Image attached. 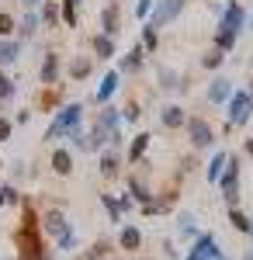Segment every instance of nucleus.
Here are the masks:
<instances>
[{"label":"nucleus","mask_w":253,"mask_h":260,"mask_svg":"<svg viewBox=\"0 0 253 260\" xmlns=\"http://www.w3.org/2000/svg\"><path fill=\"white\" fill-rule=\"evenodd\" d=\"M39 28H42V18H39V14H35V11H28V14L21 18V24H18L21 39H31V35H35Z\"/></svg>","instance_id":"nucleus-19"},{"label":"nucleus","mask_w":253,"mask_h":260,"mask_svg":"<svg viewBox=\"0 0 253 260\" xmlns=\"http://www.w3.org/2000/svg\"><path fill=\"white\" fill-rule=\"evenodd\" d=\"M7 139H11V121L0 118V142H7Z\"/></svg>","instance_id":"nucleus-39"},{"label":"nucleus","mask_w":253,"mask_h":260,"mask_svg":"<svg viewBox=\"0 0 253 260\" xmlns=\"http://www.w3.org/2000/svg\"><path fill=\"white\" fill-rule=\"evenodd\" d=\"M142 56H146V49H142V45H136L129 56H121V62H118V73H139V66H142Z\"/></svg>","instance_id":"nucleus-14"},{"label":"nucleus","mask_w":253,"mask_h":260,"mask_svg":"<svg viewBox=\"0 0 253 260\" xmlns=\"http://www.w3.org/2000/svg\"><path fill=\"white\" fill-rule=\"evenodd\" d=\"M153 14V0H136V18L142 21V18H149Z\"/></svg>","instance_id":"nucleus-36"},{"label":"nucleus","mask_w":253,"mask_h":260,"mask_svg":"<svg viewBox=\"0 0 253 260\" xmlns=\"http://www.w3.org/2000/svg\"><path fill=\"white\" fill-rule=\"evenodd\" d=\"M191 253H198V257H205V260H218L222 253H218V243H215L212 233H205V236H198L195 246H191Z\"/></svg>","instance_id":"nucleus-10"},{"label":"nucleus","mask_w":253,"mask_h":260,"mask_svg":"<svg viewBox=\"0 0 253 260\" xmlns=\"http://www.w3.org/2000/svg\"><path fill=\"white\" fill-rule=\"evenodd\" d=\"M180 11H184V0H160V7H156V14H153V28H163V24L174 21Z\"/></svg>","instance_id":"nucleus-7"},{"label":"nucleus","mask_w":253,"mask_h":260,"mask_svg":"<svg viewBox=\"0 0 253 260\" xmlns=\"http://www.w3.org/2000/svg\"><path fill=\"white\" fill-rule=\"evenodd\" d=\"M52 170H56L59 177H66V174L73 170V156H70L66 149H56V153H52Z\"/></svg>","instance_id":"nucleus-22"},{"label":"nucleus","mask_w":253,"mask_h":260,"mask_svg":"<svg viewBox=\"0 0 253 260\" xmlns=\"http://www.w3.org/2000/svg\"><path fill=\"white\" fill-rule=\"evenodd\" d=\"M118 174V153L115 146H104L101 149V177H115Z\"/></svg>","instance_id":"nucleus-15"},{"label":"nucleus","mask_w":253,"mask_h":260,"mask_svg":"<svg viewBox=\"0 0 253 260\" xmlns=\"http://www.w3.org/2000/svg\"><path fill=\"white\" fill-rule=\"evenodd\" d=\"M11 31H14V18H11V14H4V11H0V39H7V35H11Z\"/></svg>","instance_id":"nucleus-35"},{"label":"nucleus","mask_w":253,"mask_h":260,"mask_svg":"<svg viewBox=\"0 0 253 260\" xmlns=\"http://www.w3.org/2000/svg\"><path fill=\"white\" fill-rule=\"evenodd\" d=\"M156 80H160V87H163V90H174V87H180V77H177L174 70H167V66H160V70H156Z\"/></svg>","instance_id":"nucleus-26"},{"label":"nucleus","mask_w":253,"mask_h":260,"mask_svg":"<svg viewBox=\"0 0 253 260\" xmlns=\"http://www.w3.org/2000/svg\"><path fill=\"white\" fill-rule=\"evenodd\" d=\"M62 4H66V7H77V4H80V0H62Z\"/></svg>","instance_id":"nucleus-43"},{"label":"nucleus","mask_w":253,"mask_h":260,"mask_svg":"<svg viewBox=\"0 0 253 260\" xmlns=\"http://www.w3.org/2000/svg\"><path fill=\"white\" fill-rule=\"evenodd\" d=\"M226 115H229V125H246L253 115V98L250 94H236L226 101Z\"/></svg>","instance_id":"nucleus-4"},{"label":"nucleus","mask_w":253,"mask_h":260,"mask_svg":"<svg viewBox=\"0 0 253 260\" xmlns=\"http://www.w3.org/2000/svg\"><path fill=\"white\" fill-rule=\"evenodd\" d=\"M250 28H253V14H250Z\"/></svg>","instance_id":"nucleus-48"},{"label":"nucleus","mask_w":253,"mask_h":260,"mask_svg":"<svg viewBox=\"0 0 253 260\" xmlns=\"http://www.w3.org/2000/svg\"><path fill=\"white\" fill-rule=\"evenodd\" d=\"M222 59H226V52H222V49H208V52L201 56V66H205V70H218Z\"/></svg>","instance_id":"nucleus-27"},{"label":"nucleus","mask_w":253,"mask_h":260,"mask_svg":"<svg viewBox=\"0 0 253 260\" xmlns=\"http://www.w3.org/2000/svg\"><path fill=\"white\" fill-rule=\"evenodd\" d=\"M218 260H222V257H218Z\"/></svg>","instance_id":"nucleus-51"},{"label":"nucleus","mask_w":253,"mask_h":260,"mask_svg":"<svg viewBox=\"0 0 253 260\" xmlns=\"http://www.w3.org/2000/svg\"><path fill=\"white\" fill-rule=\"evenodd\" d=\"M94 125H101L104 132H118V111H115V108H104V111L98 115V121H94Z\"/></svg>","instance_id":"nucleus-25"},{"label":"nucleus","mask_w":253,"mask_h":260,"mask_svg":"<svg viewBox=\"0 0 253 260\" xmlns=\"http://www.w3.org/2000/svg\"><path fill=\"white\" fill-rule=\"evenodd\" d=\"M7 98H14V80L0 70V101H7Z\"/></svg>","instance_id":"nucleus-34"},{"label":"nucleus","mask_w":253,"mask_h":260,"mask_svg":"<svg viewBox=\"0 0 253 260\" xmlns=\"http://www.w3.org/2000/svg\"><path fill=\"white\" fill-rule=\"evenodd\" d=\"M187 136H191V146L195 149H208L215 142V132L205 118H187Z\"/></svg>","instance_id":"nucleus-5"},{"label":"nucleus","mask_w":253,"mask_h":260,"mask_svg":"<svg viewBox=\"0 0 253 260\" xmlns=\"http://www.w3.org/2000/svg\"><path fill=\"white\" fill-rule=\"evenodd\" d=\"M18 52H21V45H18V42H11V39H0V66L14 62V59H18Z\"/></svg>","instance_id":"nucleus-24"},{"label":"nucleus","mask_w":253,"mask_h":260,"mask_svg":"<svg viewBox=\"0 0 253 260\" xmlns=\"http://www.w3.org/2000/svg\"><path fill=\"white\" fill-rule=\"evenodd\" d=\"M39 18H42V24H45V28H59V4H56V0H45Z\"/></svg>","instance_id":"nucleus-21"},{"label":"nucleus","mask_w":253,"mask_h":260,"mask_svg":"<svg viewBox=\"0 0 253 260\" xmlns=\"http://www.w3.org/2000/svg\"><path fill=\"white\" fill-rule=\"evenodd\" d=\"M18 191H14V187H11V184H0V208H4V205H18Z\"/></svg>","instance_id":"nucleus-31"},{"label":"nucleus","mask_w":253,"mask_h":260,"mask_svg":"<svg viewBox=\"0 0 253 260\" xmlns=\"http://www.w3.org/2000/svg\"><path fill=\"white\" fill-rule=\"evenodd\" d=\"M246 24V11L239 7V0H226V7H222V24H218V31H239Z\"/></svg>","instance_id":"nucleus-6"},{"label":"nucleus","mask_w":253,"mask_h":260,"mask_svg":"<svg viewBox=\"0 0 253 260\" xmlns=\"http://www.w3.org/2000/svg\"><path fill=\"white\" fill-rule=\"evenodd\" d=\"M246 94H250V98H253V80H250V90H246Z\"/></svg>","instance_id":"nucleus-46"},{"label":"nucleus","mask_w":253,"mask_h":260,"mask_svg":"<svg viewBox=\"0 0 253 260\" xmlns=\"http://www.w3.org/2000/svg\"><path fill=\"white\" fill-rule=\"evenodd\" d=\"M42 83H49V87H52V83L59 80V56L56 52H45V59H42Z\"/></svg>","instance_id":"nucleus-13"},{"label":"nucleus","mask_w":253,"mask_h":260,"mask_svg":"<svg viewBox=\"0 0 253 260\" xmlns=\"http://www.w3.org/2000/svg\"><path fill=\"white\" fill-rule=\"evenodd\" d=\"M129 191H132V198H136L139 205H146V201H153V194H149V191H146V184H139L136 177L129 180Z\"/></svg>","instance_id":"nucleus-28"},{"label":"nucleus","mask_w":253,"mask_h":260,"mask_svg":"<svg viewBox=\"0 0 253 260\" xmlns=\"http://www.w3.org/2000/svg\"><path fill=\"white\" fill-rule=\"evenodd\" d=\"M233 45H236V35H233V31H218V35H215V49H222V52H229Z\"/></svg>","instance_id":"nucleus-32"},{"label":"nucleus","mask_w":253,"mask_h":260,"mask_svg":"<svg viewBox=\"0 0 253 260\" xmlns=\"http://www.w3.org/2000/svg\"><path fill=\"white\" fill-rule=\"evenodd\" d=\"M90 70H94V66H90L87 56H73V59H70V77H73V80H87Z\"/></svg>","instance_id":"nucleus-17"},{"label":"nucleus","mask_w":253,"mask_h":260,"mask_svg":"<svg viewBox=\"0 0 253 260\" xmlns=\"http://www.w3.org/2000/svg\"><path fill=\"white\" fill-rule=\"evenodd\" d=\"M218 187H222L226 205L236 208V198H239V160H236V156H229L226 170H222V177H218Z\"/></svg>","instance_id":"nucleus-3"},{"label":"nucleus","mask_w":253,"mask_h":260,"mask_svg":"<svg viewBox=\"0 0 253 260\" xmlns=\"http://www.w3.org/2000/svg\"><path fill=\"white\" fill-rule=\"evenodd\" d=\"M250 225H253V219H250ZM250 233H253V229H250Z\"/></svg>","instance_id":"nucleus-49"},{"label":"nucleus","mask_w":253,"mask_h":260,"mask_svg":"<svg viewBox=\"0 0 253 260\" xmlns=\"http://www.w3.org/2000/svg\"><path fill=\"white\" fill-rule=\"evenodd\" d=\"M184 260H205V257H198V253H191V257H184Z\"/></svg>","instance_id":"nucleus-44"},{"label":"nucleus","mask_w":253,"mask_h":260,"mask_svg":"<svg viewBox=\"0 0 253 260\" xmlns=\"http://www.w3.org/2000/svg\"><path fill=\"white\" fill-rule=\"evenodd\" d=\"M226 163H229V153H215V156H212V163H208V174H205V177L212 180V184H218L222 170H226Z\"/></svg>","instance_id":"nucleus-23"},{"label":"nucleus","mask_w":253,"mask_h":260,"mask_svg":"<svg viewBox=\"0 0 253 260\" xmlns=\"http://www.w3.org/2000/svg\"><path fill=\"white\" fill-rule=\"evenodd\" d=\"M229 222H233L239 233H250V229H253V225H250V215H243L239 208H229Z\"/></svg>","instance_id":"nucleus-29"},{"label":"nucleus","mask_w":253,"mask_h":260,"mask_svg":"<svg viewBox=\"0 0 253 260\" xmlns=\"http://www.w3.org/2000/svg\"><path fill=\"white\" fill-rule=\"evenodd\" d=\"M80 115H83L80 104H66L56 118H52L49 132H45V142H56V139H62V136H70L73 128H80Z\"/></svg>","instance_id":"nucleus-2"},{"label":"nucleus","mask_w":253,"mask_h":260,"mask_svg":"<svg viewBox=\"0 0 253 260\" xmlns=\"http://www.w3.org/2000/svg\"><path fill=\"white\" fill-rule=\"evenodd\" d=\"M160 121H163L167 128H180V125H187V115H184L180 104H167V108L160 111Z\"/></svg>","instance_id":"nucleus-11"},{"label":"nucleus","mask_w":253,"mask_h":260,"mask_svg":"<svg viewBox=\"0 0 253 260\" xmlns=\"http://www.w3.org/2000/svg\"><path fill=\"white\" fill-rule=\"evenodd\" d=\"M24 4H28V11H35V7H39L42 0H24Z\"/></svg>","instance_id":"nucleus-41"},{"label":"nucleus","mask_w":253,"mask_h":260,"mask_svg":"<svg viewBox=\"0 0 253 260\" xmlns=\"http://www.w3.org/2000/svg\"><path fill=\"white\" fill-rule=\"evenodd\" d=\"M118 24H121V14H118V4H108V7L101 11V35L115 39V35H118Z\"/></svg>","instance_id":"nucleus-8"},{"label":"nucleus","mask_w":253,"mask_h":260,"mask_svg":"<svg viewBox=\"0 0 253 260\" xmlns=\"http://www.w3.org/2000/svg\"><path fill=\"white\" fill-rule=\"evenodd\" d=\"M191 215H187V212H184V215H180V236H195V225H191Z\"/></svg>","instance_id":"nucleus-37"},{"label":"nucleus","mask_w":253,"mask_h":260,"mask_svg":"<svg viewBox=\"0 0 253 260\" xmlns=\"http://www.w3.org/2000/svg\"><path fill=\"white\" fill-rule=\"evenodd\" d=\"M246 153H250V156H253V136H250V139H246Z\"/></svg>","instance_id":"nucleus-42"},{"label":"nucleus","mask_w":253,"mask_h":260,"mask_svg":"<svg viewBox=\"0 0 253 260\" xmlns=\"http://www.w3.org/2000/svg\"><path fill=\"white\" fill-rule=\"evenodd\" d=\"M149 139H153L149 132H139L136 139H132V149H129V160H132V163H139L142 156H146V149H149Z\"/></svg>","instance_id":"nucleus-18"},{"label":"nucleus","mask_w":253,"mask_h":260,"mask_svg":"<svg viewBox=\"0 0 253 260\" xmlns=\"http://www.w3.org/2000/svg\"><path fill=\"white\" fill-rule=\"evenodd\" d=\"M11 260H14V257H11ZM18 260H21V257H18Z\"/></svg>","instance_id":"nucleus-50"},{"label":"nucleus","mask_w":253,"mask_h":260,"mask_svg":"<svg viewBox=\"0 0 253 260\" xmlns=\"http://www.w3.org/2000/svg\"><path fill=\"white\" fill-rule=\"evenodd\" d=\"M118 87H121V73H118V70H111V73H108V77L101 80V87H98V101L104 104V101L111 98V94H115Z\"/></svg>","instance_id":"nucleus-16"},{"label":"nucleus","mask_w":253,"mask_h":260,"mask_svg":"<svg viewBox=\"0 0 253 260\" xmlns=\"http://www.w3.org/2000/svg\"><path fill=\"white\" fill-rule=\"evenodd\" d=\"M35 260H52V257H49V253H42V257H35Z\"/></svg>","instance_id":"nucleus-45"},{"label":"nucleus","mask_w":253,"mask_h":260,"mask_svg":"<svg viewBox=\"0 0 253 260\" xmlns=\"http://www.w3.org/2000/svg\"><path fill=\"white\" fill-rule=\"evenodd\" d=\"M101 205L108 208V215H111V222H118V219H121V205H118V201L111 198V194H101Z\"/></svg>","instance_id":"nucleus-30"},{"label":"nucleus","mask_w":253,"mask_h":260,"mask_svg":"<svg viewBox=\"0 0 253 260\" xmlns=\"http://www.w3.org/2000/svg\"><path fill=\"white\" fill-rule=\"evenodd\" d=\"M118 246H121V250H139V246H142V229H139V225H125V229L118 233Z\"/></svg>","instance_id":"nucleus-12"},{"label":"nucleus","mask_w":253,"mask_h":260,"mask_svg":"<svg viewBox=\"0 0 253 260\" xmlns=\"http://www.w3.org/2000/svg\"><path fill=\"white\" fill-rule=\"evenodd\" d=\"M246 260H253V250H250V253H246Z\"/></svg>","instance_id":"nucleus-47"},{"label":"nucleus","mask_w":253,"mask_h":260,"mask_svg":"<svg viewBox=\"0 0 253 260\" xmlns=\"http://www.w3.org/2000/svg\"><path fill=\"white\" fill-rule=\"evenodd\" d=\"M139 45H142L146 52H153V49H156V28H153V24L142 28V42H139Z\"/></svg>","instance_id":"nucleus-33"},{"label":"nucleus","mask_w":253,"mask_h":260,"mask_svg":"<svg viewBox=\"0 0 253 260\" xmlns=\"http://www.w3.org/2000/svg\"><path fill=\"white\" fill-rule=\"evenodd\" d=\"M90 49L98 52L101 59H111V56H115V42L108 39V35H94V39H90Z\"/></svg>","instance_id":"nucleus-20"},{"label":"nucleus","mask_w":253,"mask_h":260,"mask_svg":"<svg viewBox=\"0 0 253 260\" xmlns=\"http://www.w3.org/2000/svg\"><path fill=\"white\" fill-rule=\"evenodd\" d=\"M125 118H129V121L139 118V104H136V101H132V104H125Z\"/></svg>","instance_id":"nucleus-40"},{"label":"nucleus","mask_w":253,"mask_h":260,"mask_svg":"<svg viewBox=\"0 0 253 260\" xmlns=\"http://www.w3.org/2000/svg\"><path fill=\"white\" fill-rule=\"evenodd\" d=\"M42 229L59 243V250H73L77 246V236H73V229H70V222L62 215V208H52V212H45V219H42Z\"/></svg>","instance_id":"nucleus-1"},{"label":"nucleus","mask_w":253,"mask_h":260,"mask_svg":"<svg viewBox=\"0 0 253 260\" xmlns=\"http://www.w3.org/2000/svg\"><path fill=\"white\" fill-rule=\"evenodd\" d=\"M229 98H233V80L215 77V80L208 83V101H212V104H226Z\"/></svg>","instance_id":"nucleus-9"},{"label":"nucleus","mask_w":253,"mask_h":260,"mask_svg":"<svg viewBox=\"0 0 253 260\" xmlns=\"http://www.w3.org/2000/svg\"><path fill=\"white\" fill-rule=\"evenodd\" d=\"M62 21H66L70 28H77V7H66V4H62Z\"/></svg>","instance_id":"nucleus-38"}]
</instances>
